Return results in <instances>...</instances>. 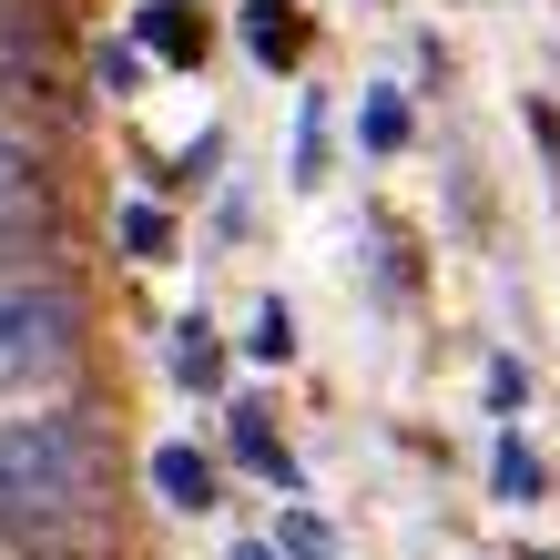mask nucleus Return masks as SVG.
I'll list each match as a JSON object with an SVG mask.
<instances>
[{"mask_svg": "<svg viewBox=\"0 0 560 560\" xmlns=\"http://www.w3.org/2000/svg\"><path fill=\"white\" fill-rule=\"evenodd\" d=\"M103 510V439L92 418L72 408H42V418H0V530H72V520Z\"/></svg>", "mask_w": 560, "mask_h": 560, "instance_id": "1", "label": "nucleus"}, {"mask_svg": "<svg viewBox=\"0 0 560 560\" xmlns=\"http://www.w3.org/2000/svg\"><path fill=\"white\" fill-rule=\"evenodd\" d=\"M82 357V295L61 276H0V398L61 387Z\"/></svg>", "mask_w": 560, "mask_h": 560, "instance_id": "2", "label": "nucleus"}, {"mask_svg": "<svg viewBox=\"0 0 560 560\" xmlns=\"http://www.w3.org/2000/svg\"><path fill=\"white\" fill-rule=\"evenodd\" d=\"M153 489H163V510H214V458L184 448V439H163L153 448Z\"/></svg>", "mask_w": 560, "mask_h": 560, "instance_id": "3", "label": "nucleus"}, {"mask_svg": "<svg viewBox=\"0 0 560 560\" xmlns=\"http://www.w3.org/2000/svg\"><path fill=\"white\" fill-rule=\"evenodd\" d=\"M31 205H42V163H31V143L0 122V235H11V224H31Z\"/></svg>", "mask_w": 560, "mask_h": 560, "instance_id": "4", "label": "nucleus"}, {"mask_svg": "<svg viewBox=\"0 0 560 560\" xmlns=\"http://www.w3.org/2000/svg\"><path fill=\"white\" fill-rule=\"evenodd\" d=\"M143 51L153 61H205V21H194L184 0H153L143 11Z\"/></svg>", "mask_w": 560, "mask_h": 560, "instance_id": "5", "label": "nucleus"}, {"mask_svg": "<svg viewBox=\"0 0 560 560\" xmlns=\"http://www.w3.org/2000/svg\"><path fill=\"white\" fill-rule=\"evenodd\" d=\"M295 42H306L295 31V0H245V51L255 61H295Z\"/></svg>", "mask_w": 560, "mask_h": 560, "instance_id": "6", "label": "nucleus"}, {"mask_svg": "<svg viewBox=\"0 0 560 560\" xmlns=\"http://www.w3.org/2000/svg\"><path fill=\"white\" fill-rule=\"evenodd\" d=\"M174 337H184V347H174V377H184V387H214V377H224L214 326H174Z\"/></svg>", "mask_w": 560, "mask_h": 560, "instance_id": "7", "label": "nucleus"}, {"mask_svg": "<svg viewBox=\"0 0 560 560\" xmlns=\"http://www.w3.org/2000/svg\"><path fill=\"white\" fill-rule=\"evenodd\" d=\"M235 458H245V469H266V479H285V448H276L266 408H235Z\"/></svg>", "mask_w": 560, "mask_h": 560, "instance_id": "8", "label": "nucleus"}, {"mask_svg": "<svg viewBox=\"0 0 560 560\" xmlns=\"http://www.w3.org/2000/svg\"><path fill=\"white\" fill-rule=\"evenodd\" d=\"M245 357H266V368H285V357H295V316L276 306V295L255 306V337H245Z\"/></svg>", "mask_w": 560, "mask_h": 560, "instance_id": "9", "label": "nucleus"}, {"mask_svg": "<svg viewBox=\"0 0 560 560\" xmlns=\"http://www.w3.org/2000/svg\"><path fill=\"white\" fill-rule=\"evenodd\" d=\"M276 560H337V540H326V520L285 510V520H276Z\"/></svg>", "mask_w": 560, "mask_h": 560, "instance_id": "10", "label": "nucleus"}, {"mask_svg": "<svg viewBox=\"0 0 560 560\" xmlns=\"http://www.w3.org/2000/svg\"><path fill=\"white\" fill-rule=\"evenodd\" d=\"M500 500H540V458L520 439H500Z\"/></svg>", "mask_w": 560, "mask_h": 560, "instance_id": "11", "label": "nucleus"}, {"mask_svg": "<svg viewBox=\"0 0 560 560\" xmlns=\"http://www.w3.org/2000/svg\"><path fill=\"white\" fill-rule=\"evenodd\" d=\"M163 235H174L163 205H122V245H133V255H163Z\"/></svg>", "mask_w": 560, "mask_h": 560, "instance_id": "12", "label": "nucleus"}, {"mask_svg": "<svg viewBox=\"0 0 560 560\" xmlns=\"http://www.w3.org/2000/svg\"><path fill=\"white\" fill-rule=\"evenodd\" d=\"M408 143V113L398 103H368V153H398Z\"/></svg>", "mask_w": 560, "mask_h": 560, "instance_id": "13", "label": "nucleus"}, {"mask_svg": "<svg viewBox=\"0 0 560 560\" xmlns=\"http://www.w3.org/2000/svg\"><path fill=\"white\" fill-rule=\"evenodd\" d=\"M0 42H21V0H0Z\"/></svg>", "mask_w": 560, "mask_h": 560, "instance_id": "14", "label": "nucleus"}, {"mask_svg": "<svg viewBox=\"0 0 560 560\" xmlns=\"http://www.w3.org/2000/svg\"><path fill=\"white\" fill-rule=\"evenodd\" d=\"M235 560H276V540H235Z\"/></svg>", "mask_w": 560, "mask_h": 560, "instance_id": "15", "label": "nucleus"}]
</instances>
